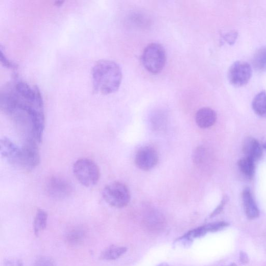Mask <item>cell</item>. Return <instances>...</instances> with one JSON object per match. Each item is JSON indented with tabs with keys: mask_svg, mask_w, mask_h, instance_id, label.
I'll use <instances>...</instances> for the list:
<instances>
[{
	"mask_svg": "<svg viewBox=\"0 0 266 266\" xmlns=\"http://www.w3.org/2000/svg\"><path fill=\"white\" fill-rule=\"evenodd\" d=\"M229 226L225 222H219L204 225L207 232H214L220 231Z\"/></svg>",
	"mask_w": 266,
	"mask_h": 266,
	"instance_id": "20",
	"label": "cell"
},
{
	"mask_svg": "<svg viewBox=\"0 0 266 266\" xmlns=\"http://www.w3.org/2000/svg\"><path fill=\"white\" fill-rule=\"evenodd\" d=\"M47 191L54 198L64 199L72 194L73 187L66 180L61 177H53L47 183Z\"/></svg>",
	"mask_w": 266,
	"mask_h": 266,
	"instance_id": "9",
	"label": "cell"
},
{
	"mask_svg": "<svg viewBox=\"0 0 266 266\" xmlns=\"http://www.w3.org/2000/svg\"><path fill=\"white\" fill-rule=\"evenodd\" d=\"M18 147L10 139L4 137L0 140V152L2 156L9 161L14 155Z\"/></svg>",
	"mask_w": 266,
	"mask_h": 266,
	"instance_id": "13",
	"label": "cell"
},
{
	"mask_svg": "<svg viewBox=\"0 0 266 266\" xmlns=\"http://www.w3.org/2000/svg\"><path fill=\"white\" fill-rule=\"evenodd\" d=\"M144 68L153 74H158L164 69L166 62V54L163 46L157 43L148 45L141 57Z\"/></svg>",
	"mask_w": 266,
	"mask_h": 266,
	"instance_id": "4",
	"label": "cell"
},
{
	"mask_svg": "<svg viewBox=\"0 0 266 266\" xmlns=\"http://www.w3.org/2000/svg\"><path fill=\"white\" fill-rule=\"evenodd\" d=\"M73 171L78 181L86 187L95 186L100 178V171L98 165L89 159L78 160L74 164Z\"/></svg>",
	"mask_w": 266,
	"mask_h": 266,
	"instance_id": "5",
	"label": "cell"
},
{
	"mask_svg": "<svg viewBox=\"0 0 266 266\" xmlns=\"http://www.w3.org/2000/svg\"><path fill=\"white\" fill-rule=\"evenodd\" d=\"M252 65L258 71L266 70V46L259 49L254 54Z\"/></svg>",
	"mask_w": 266,
	"mask_h": 266,
	"instance_id": "15",
	"label": "cell"
},
{
	"mask_svg": "<svg viewBox=\"0 0 266 266\" xmlns=\"http://www.w3.org/2000/svg\"><path fill=\"white\" fill-rule=\"evenodd\" d=\"M240 261L242 263L246 264L249 262V257L247 254L244 252H241L240 254Z\"/></svg>",
	"mask_w": 266,
	"mask_h": 266,
	"instance_id": "25",
	"label": "cell"
},
{
	"mask_svg": "<svg viewBox=\"0 0 266 266\" xmlns=\"http://www.w3.org/2000/svg\"><path fill=\"white\" fill-rule=\"evenodd\" d=\"M94 92L108 95L116 92L122 82L123 74L120 67L110 60H100L92 69Z\"/></svg>",
	"mask_w": 266,
	"mask_h": 266,
	"instance_id": "2",
	"label": "cell"
},
{
	"mask_svg": "<svg viewBox=\"0 0 266 266\" xmlns=\"http://www.w3.org/2000/svg\"><path fill=\"white\" fill-rule=\"evenodd\" d=\"M39 144L32 141L25 142L9 163L26 171H31L37 167L40 162Z\"/></svg>",
	"mask_w": 266,
	"mask_h": 266,
	"instance_id": "3",
	"label": "cell"
},
{
	"mask_svg": "<svg viewBox=\"0 0 266 266\" xmlns=\"http://www.w3.org/2000/svg\"><path fill=\"white\" fill-rule=\"evenodd\" d=\"M158 266H168V265L166 263H162L158 265Z\"/></svg>",
	"mask_w": 266,
	"mask_h": 266,
	"instance_id": "26",
	"label": "cell"
},
{
	"mask_svg": "<svg viewBox=\"0 0 266 266\" xmlns=\"http://www.w3.org/2000/svg\"><path fill=\"white\" fill-rule=\"evenodd\" d=\"M252 75L251 65L247 62L237 61L229 68L228 78L230 83L235 86H243L247 84Z\"/></svg>",
	"mask_w": 266,
	"mask_h": 266,
	"instance_id": "7",
	"label": "cell"
},
{
	"mask_svg": "<svg viewBox=\"0 0 266 266\" xmlns=\"http://www.w3.org/2000/svg\"><path fill=\"white\" fill-rule=\"evenodd\" d=\"M127 250L126 247L112 246L102 253L101 258L108 260H115L123 256Z\"/></svg>",
	"mask_w": 266,
	"mask_h": 266,
	"instance_id": "16",
	"label": "cell"
},
{
	"mask_svg": "<svg viewBox=\"0 0 266 266\" xmlns=\"http://www.w3.org/2000/svg\"><path fill=\"white\" fill-rule=\"evenodd\" d=\"M196 122L201 129H208L214 126L217 120L216 112L211 108L203 107L196 114Z\"/></svg>",
	"mask_w": 266,
	"mask_h": 266,
	"instance_id": "10",
	"label": "cell"
},
{
	"mask_svg": "<svg viewBox=\"0 0 266 266\" xmlns=\"http://www.w3.org/2000/svg\"><path fill=\"white\" fill-rule=\"evenodd\" d=\"M48 219L47 213L44 210H38L34 224L35 233L38 236L39 233L46 227Z\"/></svg>",
	"mask_w": 266,
	"mask_h": 266,
	"instance_id": "18",
	"label": "cell"
},
{
	"mask_svg": "<svg viewBox=\"0 0 266 266\" xmlns=\"http://www.w3.org/2000/svg\"><path fill=\"white\" fill-rule=\"evenodd\" d=\"M228 201V197L225 196L223 199H222L221 203L220 204L217 206V208L213 211V212L211 214L210 217H214L215 216L219 214L222 211L226 203H227Z\"/></svg>",
	"mask_w": 266,
	"mask_h": 266,
	"instance_id": "23",
	"label": "cell"
},
{
	"mask_svg": "<svg viewBox=\"0 0 266 266\" xmlns=\"http://www.w3.org/2000/svg\"><path fill=\"white\" fill-rule=\"evenodd\" d=\"M242 199L245 211L248 217L251 220L257 218L259 216L260 212L249 188H246L244 190Z\"/></svg>",
	"mask_w": 266,
	"mask_h": 266,
	"instance_id": "11",
	"label": "cell"
},
{
	"mask_svg": "<svg viewBox=\"0 0 266 266\" xmlns=\"http://www.w3.org/2000/svg\"><path fill=\"white\" fill-rule=\"evenodd\" d=\"M255 161L252 159L245 157L238 162V166L241 173L248 179L253 178L255 173Z\"/></svg>",
	"mask_w": 266,
	"mask_h": 266,
	"instance_id": "17",
	"label": "cell"
},
{
	"mask_svg": "<svg viewBox=\"0 0 266 266\" xmlns=\"http://www.w3.org/2000/svg\"><path fill=\"white\" fill-rule=\"evenodd\" d=\"M243 152L246 157L255 162L259 160L262 155V148L258 141L251 137L245 139L243 144Z\"/></svg>",
	"mask_w": 266,
	"mask_h": 266,
	"instance_id": "12",
	"label": "cell"
},
{
	"mask_svg": "<svg viewBox=\"0 0 266 266\" xmlns=\"http://www.w3.org/2000/svg\"><path fill=\"white\" fill-rule=\"evenodd\" d=\"M159 161L158 154L151 146H145L136 153L135 162L137 167L143 171H149L154 168Z\"/></svg>",
	"mask_w": 266,
	"mask_h": 266,
	"instance_id": "8",
	"label": "cell"
},
{
	"mask_svg": "<svg viewBox=\"0 0 266 266\" xmlns=\"http://www.w3.org/2000/svg\"><path fill=\"white\" fill-rule=\"evenodd\" d=\"M3 266H23V264L20 259L13 258L5 260Z\"/></svg>",
	"mask_w": 266,
	"mask_h": 266,
	"instance_id": "22",
	"label": "cell"
},
{
	"mask_svg": "<svg viewBox=\"0 0 266 266\" xmlns=\"http://www.w3.org/2000/svg\"><path fill=\"white\" fill-rule=\"evenodd\" d=\"M263 149L266 150V141L263 144Z\"/></svg>",
	"mask_w": 266,
	"mask_h": 266,
	"instance_id": "28",
	"label": "cell"
},
{
	"mask_svg": "<svg viewBox=\"0 0 266 266\" xmlns=\"http://www.w3.org/2000/svg\"><path fill=\"white\" fill-rule=\"evenodd\" d=\"M227 266H238L237 265H236L235 263H231L230 264L227 265Z\"/></svg>",
	"mask_w": 266,
	"mask_h": 266,
	"instance_id": "27",
	"label": "cell"
},
{
	"mask_svg": "<svg viewBox=\"0 0 266 266\" xmlns=\"http://www.w3.org/2000/svg\"><path fill=\"white\" fill-rule=\"evenodd\" d=\"M34 266H56L55 261L51 258L47 256H42L38 258L35 262Z\"/></svg>",
	"mask_w": 266,
	"mask_h": 266,
	"instance_id": "21",
	"label": "cell"
},
{
	"mask_svg": "<svg viewBox=\"0 0 266 266\" xmlns=\"http://www.w3.org/2000/svg\"><path fill=\"white\" fill-rule=\"evenodd\" d=\"M102 195L106 203L118 209L125 208L131 200V194L128 187L119 182L107 185L104 188Z\"/></svg>",
	"mask_w": 266,
	"mask_h": 266,
	"instance_id": "6",
	"label": "cell"
},
{
	"mask_svg": "<svg viewBox=\"0 0 266 266\" xmlns=\"http://www.w3.org/2000/svg\"><path fill=\"white\" fill-rule=\"evenodd\" d=\"M0 106L21 131L25 137V141L41 143L45 115L43 98L37 86L14 79L3 88Z\"/></svg>",
	"mask_w": 266,
	"mask_h": 266,
	"instance_id": "1",
	"label": "cell"
},
{
	"mask_svg": "<svg viewBox=\"0 0 266 266\" xmlns=\"http://www.w3.org/2000/svg\"><path fill=\"white\" fill-rule=\"evenodd\" d=\"M1 61L4 64V66H7L9 68L15 69L16 68V66L11 62L4 54L2 50H1Z\"/></svg>",
	"mask_w": 266,
	"mask_h": 266,
	"instance_id": "24",
	"label": "cell"
},
{
	"mask_svg": "<svg viewBox=\"0 0 266 266\" xmlns=\"http://www.w3.org/2000/svg\"><path fill=\"white\" fill-rule=\"evenodd\" d=\"M85 232L81 229L71 231L67 235V241L72 245H78L84 240Z\"/></svg>",
	"mask_w": 266,
	"mask_h": 266,
	"instance_id": "19",
	"label": "cell"
},
{
	"mask_svg": "<svg viewBox=\"0 0 266 266\" xmlns=\"http://www.w3.org/2000/svg\"><path fill=\"white\" fill-rule=\"evenodd\" d=\"M252 108L258 115L266 117V92L261 91L255 96L252 102Z\"/></svg>",
	"mask_w": 266,
	"mask_h": 266,
	"instance_id": "14",
	"label": "cell"
}]
</instances>
